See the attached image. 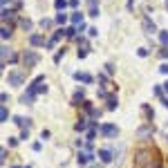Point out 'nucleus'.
Here are the masks:
<instances>
[{
    "label": "nucleus",
    "mask_w": 168,
    "mask_h": 168,
    "mask_svg": "<svg viewBox=\"0 0 168 168\" xmlns=\"http://www.w3.org/2000/svg\"><path fill=\"white\" fill-rule=\"evenodd\" d=\"M101 132H103L106 137H114L119 130H117V126H103V128H101Z\"/></svg>",
    "instance_id": "obj_1"
},
{
    "label": "nucleus",
    "mask_w": 168,
    "mask_h": 168,
    "mask_svg": "<svg viewBox=\"0 0 168 168\" xmlns=\"http://www.w3.org/2000/svg\"><path fill=\"white\" fill-rule=\"evenodd\" d=\"M99 157H101V161H106V164H108V161H112V153H110V150H101Z\"/></svg>",
    "instance_id": "obj_2"
},
{
    "label": "nucleus",
    "mask_w": 168,
    "mask_h": 168,
    "mask_svg": "<svg viewBox=\"0 0 168 168\" xmlns=\"http://www.w3.org/2000/svg\"><path fill=\"white\" fill-rule=\"evenodd\" d=\"M90 159H92V155H88V153H81L79 155V164H88Z\"/></svg>",
    "instance_id": "obj_3"
},
{
    "label": "nucleus",
    "mask_w": 168,
    "mask_h": 168,
    "mask_svg": "<svg viewBox=\"0 0 168 168\" xmlns=\"http://www.w3.org/2000/svg\"><path fill=\"white\" fill-rule=\"evenodd\" d=\"M20 81H22L20 74H11V76H9V83H20Z\"/></svg>",
    "instance_id": "obj_4"
},
{
    "label": "nucleus",
    "mask_w": 168,
    "mask_h": 168,
    "mask_svg": "<svg viewBox=\"0 0 168 168\" xmlns=\"http://www.w3.org/2000/svg\"><path fill=\"white\" fill-rule=\"evenodd\" d=\"M0 119L7 121V108H2V112H0Z\"/></svg>",
    "instance_id": "obj_5"
},
{
    "label": "nucleus",
    "mask_w": 168,
    "mask_h": 168,
    "mask_svg": "<svg viewBox=\"0 0 168 168\" xmlns=\"http://www.w3.org/2000/svg\"><path fill=\"white\" fill-rule=\"evenodd\" d=\"M94 168H99V166H94Z\"/></svg>",
    "instance_id": "obj_6"
},
{
    "label": "nucleus",
    "mask_w": 168,
    "mask_h": 168,
    "mask_svg": "<svg viewBox=\"0 0 168 168\" xmlns=\"http://www.w3.org/2000/svg\"><path fill=\"white\" fill-rule=\"evenodd\" d=\"M27 168H29V166H27Z\"/></svg>",
    "instance_id": "obj_7"
}]
</instances>
